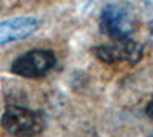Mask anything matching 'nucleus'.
Returning a JSON list of instances; mask_svg holds the SVG:
<instances>
[{"instance_id": "obj_2", "label": "nucleus", "mask_w": 153, "mask_h": 137, "mask_svg": "<svg viewBox=\"0 0 153 137\" xmlns=\"http://www.w3.org/2000/svg\"><path fill=\"white\" fill-rule=\"evenodd\" d=\"M57 58L48 49H31L19 55L11 64V72L23 78H42L54 69Z\"/></svg>"}, {"instance_id": "obj_3", "label": "nucleus", "mask_w": 153, "mask_h": 137, "mask_svg": "<svg viewBox=\"0 0 153 137\" xmlns=\"http://www.w3.org/2000/svg\"><path fill=\"white\" fill-rule=\"evenodd\" d=\"M100 29L104 35L110 37L112 41L130 38L133 21L129 11L121 5H106L100 14Z\"/></svg>"}, {"instance_id": "obj_5", "label": "nucleus", "mask_w": 153, "mask_h": 137, "mask_svg": "<svg viewBox=\"0 0 153 137\" xmlns=\"http://www.w3.org/2000/svg\"><path fill=\"white\" fill-rule=\"evenodd\" d=\"M38 28V20L34 17H16L0 21V46L23 40Z\"/></svg>"}, {"instance_id": "obj_6", "label": "nucleus", "mask_w": 153, "mask_h": 137, "mask_svg": "<svg viewBox=\"0 0 153 137\" xmlns=\"http://www.w3.org/2000/svg\"><path fill=\"white\" fill-rule=\"evenodd\" d=\"M146 110H147V114L153 119V99H152V101L147 104V108H146Z\"/></svg>"}, {"instance_id": "obj_1", "label": "nucleus", "mask_w": 153, "mask_h": 137, "mask_svg": "<svg viewBox=\"0 0 153 137\" xmlns=\"http://www.w3.org/2000/svg\"><path fill=\"white\" fill-rule=\"evenodd\" d=\"M2 127L16 137H34L46 128V119L42 111L22 105H8L2 116Z\"/></svg>"}, {"instance_id": "obj_7", "label": "nucleus", "mask_w": 153, "mask_h": 137, "mask_svg": "<svg viewBox=\"0 0 153 137\" xmlns=\"http://www.w3.org/2000/svg\"><path fill=\"white\" fill-rule=\"evenodd\" d=\"M152 137H153V136H152Z\"/></svg>"}, {"instance_id": "obj_4", "label": "nucleus", "mask_w": 153, "mask_h": 137, "mask_svg": "<svg viewBox=\"0 0 153 137\" xmlns=\"http://www.w3.org/2000/svg\"><path fill=\"white\" fill-rule=\"evenodd\" d=\"M92 52L100 61L107 64L118 63V61H127L130 64H136L143 58L144 49L138 41L127 38V40H117V41L95 46Z\"/></svg>"}]
</instances>
